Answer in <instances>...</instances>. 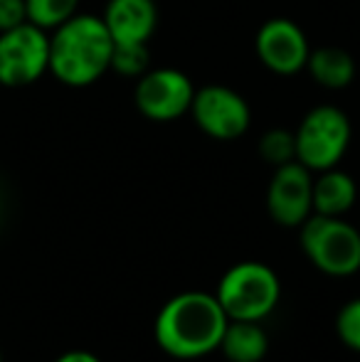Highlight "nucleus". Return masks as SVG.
Masks as SVG:
<instances>
[{
	"instance_id": "f257e3e1",
	"label": "nucleus",
	"mask_w": 360,
	"mask_h": 362,
	"mask_svg": "<svg viewBox=\"0 0 360 362\" xmlns=\"http://www.w3.org/2000/svg\"><path fill=\"white\" fill-rule=\"evenodd\" d=\"M230 318L215 293L185 291L166 300L153 323V338L175 360H197L220 350Z\"/></svg>"
},
{
	"instance_id": "f03ea898",
	"label": "nucleus",
	"mask_w": 360,
	"mask_h": 362,
	"mask_svg": "<svg viewBox=\"0 0 360 362\" xmlns=\"http://www.w3.org/2000/svg\"><path fill=\"white\" fill-rule=\"evenodd\" d=\"M114 40L99 15L77 13L50 35V72L72 89H84L111 69Z\"/></svg>"
},
{
	"instance_id": "7ed1b4c3",
	"label": "nucleus",
	"mask_w": 360,
	"mask_h": 362,
	"mask_svg": "<svg viewBox=\"0 0 360 362\" xmlns=\"http://www.w3.org/2000/svg\"><path fill=\"white\" fill-rule=\"evenodd\" d=\"M215 298L230 320L269 318L281 300V281L277 272L262 262H240L222 274Z\"/></svg>"
},
{
	"instance_id": "20e7f679",
	"label": "nucleus",
	"mask_w": 360,
	"mask_h": 362,
	"mask_svg": "<svg viewBox=\"0 0 360 362\" xmlns=\"http://www.w3.org/2000/svg\"><path fill=\"white\" fill-rule=\"evenodd\" d=\"M298 242L306 259L326 276L346 279L360 272V229L343 217L311 215Z\"/></svg>"
},
{
	"instance_id": "39448f33",
	"label": "nucleus",
	"mask_w": 360,
	"mask_h": 362,
	"mask_svg": "<svg viewBox=\"0 0 360 362\" xmlns=\"http://www.w3.org/2000/svg\"><path fill=\"white\" fill-rule=\"evenodd\" d=\"M296 136V160L311 173L336 168L351 146V119L338 106H316L301 119Z\"/></svg>"
},
{
	"instance_id": "423d86ee",
	"label": "nucleus",
	"mask_w": 360,
	"mask_h": 362,
	"mask_svg": "<svg viewBox=\"0 0 360 362\" xmlns=\"http://www.w3.org/2000/svg\"><path fill=\"white\" fill-rule=\"evenodd\" d=\"M50 72V33L23 23L0 33V84L30 86Z\"/></svg>"
},
{
	"instance_id": "0eeeda50",
	"label": "nucleus",
	"mask_w": 360,
	"mask_h": 362,
	"mask_svg": "<svg viewBox=\"0 0 360 362\" xmlns=\"http://www.w3.org/2000/svg\"><path fill=\"white\" fill-rule=\"evenodd\" d=\"M187 114L205 136L215 141H235L247 134L252 124V109L242 94L222 84H207L195 89Z\"/></svg>"
},
{
	"instance_id": "6e6552de",
	"label": "nucleus",
	"mask_w": 360,
	"mask_h": 362,
	"mask_svg": "<svg viewBox=\"0 0 360 362\" xmlns=\"http://www.w3.org/2000/svg\"><path fill=\"white\" fill-rule=\"evenodd\" d=\"M195 86L180 69L161 67L139 76L134 89V104L141 116L158 124H168L190 111Z\"/></svg>"
},
{
	"instance_id": "1a4fd4ad",
	"label": "nucleus",
	"mask_w": 360,
	"mask_h": 362,
	"mask_svg": "<svg viewBox=\"0 0 360 362\" xmlns=\"http://www.w3.org/2000/svg\"><path fill=\"white\" fill-rule=\"evenodd\" d=\"M267 210L281 227H301L313 215V177L298 160L279 165L267 190Z\"/></svg>"
},
{
	"instance_id": "9d476101",
	"label": "nucleus",
	"mask_w": 360,
	"mask_h": 362,
	"mask_svg": "<svg viewBox=\"0 0 360 362\" xmlns=\"http://www.w3.org/2000/svg\"><path fill=\"white\" fill-rule=\"evenodd\" d=\"M255 49L260 62L269 72L291 76L306 69L311 45L301 28L289 18H272L260 28L255 37Z\"/></svg>"
},
{
	"instance_id": "9b49d317",
	"label": "nucleus",
	"mask_w": 360,
	"mask_h": 362,
	"mask_svg": "<svg viewBox=\"0 0 360 362\" xmlns=\"http://www.w3.org/2000/svg\"><path fill=\"white\" fill-rule=\"evenodd\" d=\"M101 20L114 45L149 42L158 25V8L153 0H109Z\"/></svg>"
},
{
	"instance_id": "f8f14e48",
	"label": "nucleus",
	"mask_w": 360,
	"mask_h": 362,
	"mask_svg": "<svg viewBox=\"0 0 360 362\" xmlns=\"http://www.w3.org/2000/svg\"><path fill=\"white\" fill-rule=\"evenodd\" d=\"M358 200V187L348 173L328 168L313 177V215L343 217L353 210Z\"/></svg>"
},
{
	"instance_id": "ddd939ff",
	"label": "nucleus",
	"mask_w": 360,
	"mask_h": 362,
	"mask_svg": "<svg viewBox=\"0 0 360 362\" xmlns=\"http://www.w3.org/2000/svg\"><path fill=\"white\" fill-rule=\"evenodd\" d=\"M220 350L230 362H262L269 350V338L257 320H230Z\"/></svg>"
},
{
	"instance_id": "4468645a",
	"label": "nucleus",
	"mask_w": 360,
	"mask_h": 362,
	"mask_svg": "<svg viewBox=\"0 0 360 362\" xmlns=\"http://www.w3.org/2000/svg\"><path fill=\"white\" fill-rule=\"evenodd\" d=\"M306 69L316 84H321L323 89L331 91L346 89L356 79V59L351 57V52H346L341 47L311 49Z\"/></svg>"
},
{
	"instance_id": "2eb2a0df",
	"label": "nucleus",
	"mask_w": 360,
	"mask_h": 362,
	"mask_svg": "<svg viewBox=\"0 0 360 362\" xmlns=\"http://www.w3.org/2000/svg\"><path fill=\"white\" fill-rule=\"evenodd\" d=\"M28 8V23L52 33L72 15H77L79 0H25Z\"/></svg>"
},
{
	"instance_id": "dca6fc26",
	"label": "nucleus",
	"mask_w": 360,
	"mask_h": 362,
	"mask_svg": "<svg viewBox=\"0 0 360 362\" xmlns=\"http://www.w3.org/2000/svg\"><path fill=\"white\" fill-rule=\"evenodd\" d=\"M151 52L149 42H129V45H114L111 52V69L121 76H136L149 72Z\"/></svg>"
},
{
	"instance_id": "f3484780",
	"label": "nucleus",
	"mask_w": 360,
	"mask_h": 362,
	"mask_svg": "<svg viewBox=\"0 0 360 362\" xmlns=\"http://www.w3.org/2000/svg\"><path fill=\"white\" fill-rule=\"evenodd\" d=\"M260 156L269 165L279 168L296 160V136L286 129H272L260 139Z\"/></svg>"
},
{
	"instance_id": "a211bd4d",
	"label": "nucleus",
	"mask_w": 360,
	"mask_h": 362,
	"mask_svg": "<svg viewBox=\"0 0 360 362\" xmlns=\"http://www.w3.org/2000/svg\"><path fill=\"white\" fill-rule=\"evenodd\" d=\"M336 333L346 348H351L353 353H360V298L348 300L338 310Z\"/></svg>"
},
{
	"instance_id": "6ab92c4d",
	"label": "nucleus",
	"mask_w": 360,
	"mask_h": 362,
	"mask_svg": "<svg viewBox=\"0 0 360 362\" xmlns=\"http://www.w3.org/2000/svg\"><path fill=\"white\" fill-rule=\"evenodd\" d=\"M28 23L25 0H0V33Z\"/></svg>"
},
{
	"instance_id": "aec40b11",
	"label": "nucleus",
	"mask_w": 360,
	"mask_h": 362,
	"mask_svg": "<svg viewBox=\"0 0 360 362\" xmlns=\"http://www.w3.org/2000/svg\"><path fill=\"white\" fill-rule=\"evenodd\" d=\"M54 362H101L94 353H87V350H69V353L59 355Z\"/></svg>"
},
{
	"instance_id": "412c9836",
	"label": "nucleus",
	"mask_w": 360,
	"mask_h": 362,
	"mask_svg": "<svg viewBox=\"0 0 360 362\" xmlns=\"http://www.w3.org/2000/svg\"><path fill=\"white\" fill-rule=\"evenodd\" d=\"M0 362H3V353H0Z\"/></svg>"
}]
</instances>
